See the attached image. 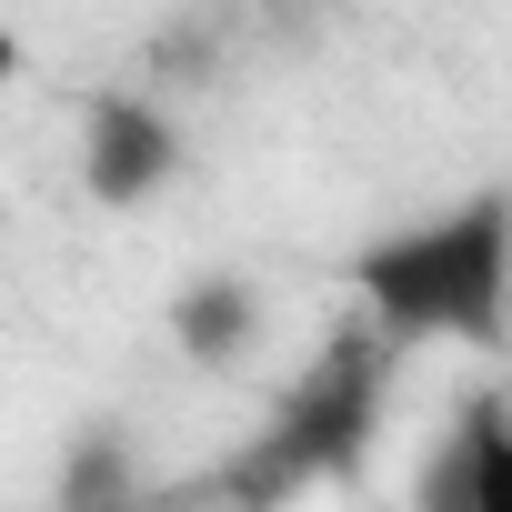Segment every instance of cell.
I'll return each mask as SVG.
<instances>
[{
    "label": "cell",
    "mask_w": 512,
    "mask_h": 512,
    "mask_svg": "<svg viewBox=\"0 0 512 512\" xmlns=\"http://www.w3.org/2000/svg\"><path fill=\"white\" fill-rule=\"evenodd\" d=\"M352 292L372 302V322L392 342L492 352L502 322H512V191H472V201H452L412 231H382L352 262Z\"/></svg>",
    "instance_id": "6da1fadb"
},
{
    "label": "cell",
    "mask_w": 512,
    "mask_h": 512,
    "mask_svg": "<svg viewBox=\"0 0 512 512\" xmlns=\"http://www.w3.org/2000/svg\"><path fill=\"white\" fill-rule=\"evenodd\" d=\"M382 392H392V332H342L251 432V452L221 472L231 502H282L302 482H332L362 462V442L382 432Z\"/></svg>",
    "instance_id": "7a4b0ae2"
},
{
    "label": "cell",
    "mask_w": 512,
    "mask_h": 512,
    "mask_svg": "<svg viewBox=\"0 0 512 512\" xmlns=\"http://www.w3.org/2000/svg\"><path fill=\"white\" fill-rule=\"evenodd\" d=\"M171 181H181V131H171V111L141 101V91H101V101L81 111V191H91L101 211H141V201H161Z\"/></svg>",
    "instance_id": "3957f363"
},
{
    "label": "cell",
    "mask_w": 512,
    "mask_h": 512,
    "mask_svg": "<svg viewBox=\"0 0 512 512\" xmlns=\"http://www.w3.org/2000/svg\"><path fill=\"white\" fill-rule=\"evenodd\" d=\"M422 502H462V512H512V412L502 402H472L452 452L432 462Z\"/></svg>",
    "instance_id": "277c9868"
},
{
    "label": "cell",
    "mask_w": 512,
    "mask_h": 512,
    "mask_svg": "<svg viewBox=\"0 0 512 512\" xmlns=\"http://www.w3.org/2000/svg\"><path fill=\"white\" fill-rule=\"evenodd\" d=\"M171 342H181V362H201V372L241 362L251 342H262V292H251L241 272H201V282H181V302H171Z\"/></svg>",
    "instance_id": "5b68a950"
},
{
    "label": "cell",
    "mask_w": 512,
    "mask_h": 512,
    "mask_svg": "<svg viewBox=\"0 0 512 512\" xmlns=\"http://www.w3.org/2000/svg\"><path fill=\"white\" fill-rule=\"evenodd\" d=\"M61 492H71V502H111V492H131V482H121V462H111V452H81V462L61 472Z\"/></svg>",
    "instance_id": "8992f818"
},
{
    "label": "cell",
    "mask_w": 512,
    "mask_h": 512,
    "mask_svg": "<svg viewBox=\"0 0 512 512\" xmlns=\"http://www.w3.org/2000/svg\"><path fill=\"white\" fill-rule=\"evenodd\" d=\"M0 81H21V41L11 31H0Z\"/></svg>",
    "instance_id": "52a82bcc"
}]
</instances>
